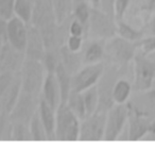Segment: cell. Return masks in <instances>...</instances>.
Instances as JSON below:
<instances>
[{
	"label": "cell",
	"instance_id": "obj_11",
	"mask_svg": "<svg viewBox=\"0 0 155 150\" xmlns=\"http://www.w3.org/2000/svg\"><path fill=\"white\" fill-rule=\"evenodd\" d=\"M25 52L18 51L9 43H5L0 49V65L5 71L19 73L25 62Z\"/></svg>",
	"mask_w": 155,
	"mask_h": 150
},
{
	"label": "cell",
	"instance_id": "obj_3",
	"mask_svg": "<svg viewBox=\"0 0 155 150\" xmlns=\"http://www.w3.org/2000/svg\"><path fill=\"white\" fill-rule=\"evenodd\" d=\"M55 137L58 141H77L80 134V118L66 103H61L55 111Z\"/></svg>",
	"mask_w": 155,
	"mask_h": 150
},
{
	"label": "cell",
	"instance_id": "obj_23",
	"mask_svg": "<svg viewBox=\"0 0 155 150\" xmlns=\"http://www.w3.org/2000/svg\"><path fill=\"white\" fill-rule=\"evenodd\" d=\"M131 93V84L124 79H119L116 81L113 90V99L115 104H123L127 100Z\"/></svg>",
	"mask_w": 155,
	"mask_h": 150
},
{
	"label": "cell",
	"instance_id": "obj_34",
	"mask_svg": "<svg viewBox=\"0 0 155 150\" xmlns=\"http://www.w3.org/2000/svg\"><path fill=\"white\" fill-rule=\"evenodd\" d=\"M113 5H114V0H101L100 2V9L103 10L107 14H110L112 17H114L113 13Z\"/></svg>",
	"mask_w": 155,
	"mask_h": 150
},
{
	"label": "cell",
	"instance_id": "obj_16",
	"mask_svg": "<svg viewBox=\"0 0 155 150\" xmlns=\"http://www.w3.org/2000/svg\"><path fill=\"white\" fill-rule=\"evenodd\" d=\"M20 94H21V79H20V73H17L13 82L0 96V104L2 107L3 111L9 114L15 105L16 101L18 100Z\"/></svg>",
	"mask_w": 155,
	"mask_h": 150
},
{
	"label": "cell",
	"instance_id": "obj_15",
	"mask_svg": "<svg viewBox=\"0 0 155 150\" xmlns=\"http://www.w3.org/2000/svg\"><path fill=\"white\" fill-rule=\"evenodd\" d=\"M55 111L51 105H49L41 97H39V105H38V114L41 119L44 127L47 132L48 141H56L55 137V120L56 114Z\"/></svg>",
	"mask_w": 155,
	"mask_h": 150
},
{
	"label": "cell",
	"instance_id": "obj_1",
	"mask_svg": "<svg viewBox=\"0 0 155 150\" xmlns=\"http://www.w3.org/2000/svg\"><path fill=\"white\" fill-rule=\"evenodd\" d=\"M117 26L114 17L100 8L91 7V15L86 26L85 39H110L116 35Z\"/></svg>",
	"mask_w": 155,
	"mask_h": 150
},
{
	"label": "cell",
	"instance_id": "obj_22",
	"mask_svg": "<svg viewBox=\"0 0 155 150\" xmlns=\"http://www.w3.org/2000/svg\"><path fill=\"white\" fill-rule=\"evenodd\" d=\"M82 95L84 99L85 109H86V115L89 116L96 113L98 110V105H99V94H98L97 84L82 92Z\"/></svg>",
	"mask_w": 155,
	"mask_h": 150
},
{
	"label": "cell",
	"instance_id": "obj_5",
	"mask_svg": "<svg viewBox=\"0 0 155 150\" xmlns=\"http://www.w3.org/2000/svg\"><path fill=\"white\" fill-rule=\"evenodd\" d=\"M104 67V62L84 65L71 78V90L82 93L87 88L96 85L103 73Z\"/></svg>",
	"mask_w": 155,
	"mask_h": 150
},
{
	"label": "cell",
	"instance_id": "obj_24",
	"mask_svg": "<svg viewBox=\"0 0 155 150\" xmlns=\"http://www.w3.org/2000/svg\"><path fill=\"white\" fill-rule=\"evenodd\" d=\"M33 3L31 0H15L14 14L26 24L30 25L33 13Z\"/></svg>",
	"mask_w": 155,
	"mask_h": 150
},
{
	"label": "cell",
	"instance_id": "obj_29",
	"mask_svg": "<svg viewBox=\"0 0 155 150\" xmlns=\"http://www.w3.org/2000/svg\"><path fill=\"white\" fill-rule=\"evenodd\" d=\"M15 0H0V19L10 20L15 16L14 14Z\"/></svg>",
	"mask_w": 155,
	"mask_h": 150
},
{
	"label": "cell",
	"instance_id": "obj_21",
	"mask_svg": "<svg viewBox=\"0 0 155 150\" xmlns=\"http://www.w3.org/2000/svg\"><path fill=\"white\" fill-rule=\"evenodd\" d=\"M93 5H91L88 0H74L72 8V17L82 22L85 27L91 15V10Z\"/></svg>",
	"mask_w": 155,
	"mask_h": 150
},
{
	"label": "cell",
	"instance_id": "obj_4",
	"mask_svg": "<svg viewBox=\"0 0 155 150\" xmlns=\"http://www.w3.org/2000/svg\"><path fill=\"white\" fill-rule=\"evenodd\" d=\"M106 124V113L96 112L85 117L80 122L79 141H100L104 139Z\"/></svg>",
	"mask_w": 155,
	"mask_h": 150
},
{
	"label": "cell",
	"instance_id": "obj_2",
	"mask_svg": "<svg viewBox=\"0 0 155 150\" xmlns=\"http://www.w3.org/2000/svg\"><path fill=\"white\" fill-rule=\"evenodd\" d=\"M19 73L21 79V92L33 96H41L47 76V70L43 62L26 58Z\"/></svg>",
	"mask_w": 155,
	"mask_h": 150
},
{
	"label": "cell",
	"instance_id": "obj_9",
	"mask_svg": "<svg viewBox=\"0 0 155 150\" xmlns=\"http://www.w3.org/2000/svg\"><path fill=\"white\" fill-rule=\"evenodd\" d=\"M131 43L122 37L113 36L104 45V60L106 62H124L131 56Z\"/></svg>",
	"mask_w": 155,
	"mask_h": 150
},
{
	"label": "cell",
	"instance_id": "obj_27",
	"mask_svg": "<svg viewBox=\"0 0 155 150\" xmlns=\"http://www.w3.org/2000/svg\"><path fill=\"white\" fill-rule=\"evenodd\" d=\"M12 141H33L29 124L12 121Z\"/></svg>",
	"mask_w": 155,
	"mask_h": 150
},
{
	"label": "cell",
	"instance_id": "obj_37",
	"mask_svg": "<svg viewBox=\"0 0 155 150\" xmlns=\"http://www.w3.org/2000/svg\"><path fill=\"white\" fill-rule=\"evenodd\" d=\"M31 1H32V2H34V1H35V0H31Z\"/></svg>",
	"mask_w": 155,
	"mask_h": 150
},
{
	"label": "cell",
	"instance_id": "obj_25",
	"mask_svg": "<svg viewBox=\"0 0 155 150\" xmlns=\"http://www.w3.org/2000/svg\"><path fill=\"white\" fill-rule=\"evenodd\" d=\"M41 62H43L47 73H54L58 65L62 63V59H61V47L46 49L45 56H44Z\"/></svg>",
	"mask_w": 155,
	"mask_h": 150
},
{
	"label": "cell",
	"instance_id": "obj_17",
	"mask_svg": "<svg viewBox=\"0 0 155 150\" xmlns=\"http://www.w3.org/2000/svg\"><path fill=\"white\" fill-rule=\"evenodd\" d=\"M61 59L63 66L71 76L78 73L84 66L81 51H72L67 47V45H63L61 47Z\"/></svg>",
	"mask_w": 155,
	"mask_h": 150
},
{
	"label": "cell",
	"instance_id": "obj_32",
	"mask_svg": "<svg viewBox=\"0 0 155 150\" xmlns=\"http://www.w3.org/2000/svg\"><path fill=\"white\" fill-rule=\"evenodd\" d=\"M84 36H75V35H69L65 45L72 51H81L84 44Z\"/></svg>",
	"mask_w": 155,
	"mask_h": 150
},
{
	"label": "cell",
	"instance_id": "obj_20",
	"mask_svg": "<svg viewBox=\"0 0 155 150\" xmlns=\"http://www.w3.org/2000/svg\"><path fill=\"white\" fill-rule=\"evenodd\" d=\"M66 104L69 107V109L80 118V120L84 119L86 117V109H85L84 99L81 92H75L71 90L69 97L66 101Z\"/></svg>",
	"mask_w": 155,
	"mask_h": 150
},
{
	"label": "cell",
	"instance_id": "obj_14",
	"mask_svg": "<svg viewBox=\"0 0 155 150\" xmlns=\"http://www.w3.org/2000/svg\"><path fill=\"white\" fill-rule=\"evenodd\" d=\"M104 45L103 41L86 39L81 49L84 65L102 62L104 60Z\"/></svg>",
	"mask_w": 155,
	"mask_h": 150
},
{
	"label": "cell",
	"instance_id": "obj_18",
	"mask_svg": "<svg viewBox=\"0 0 155 150\" xmlns=\"http://www.w3.org/2000/svg\"><path fill=\"white\" fill-rule=\"evenodd\" d=\"M54 73H55L56 80H58V86H60L61 90L62 103H66L67 99L69 97V94L72 90H71V78H72V76L67 71V69L63 66L62 63L58 66Z\"/></svg>",
	"mask_w": 155,
	"mask_h": 150
},
{
	"label": "cell",
	"instance_id": "obj_31",
	"mask_svg": "<svg viewBox=\"0 0 155 150\" xmlns=\"http://www.w3.org/2000/svg\"><path fill=\"white\" fill-rule=\"evenodd\" d=\"M69 35L75 36H85L86 35V27L75 18H71L69 24Z\"/></svg>",
	"mask_w": 155,
	"mask_h": 150
},
{
	"label": "cell",
	"instance_id": "obj_10",
	"mask_svg": "<svg viewBox=\"0 0 155 150\" xmlns=\"http://www.w3.org/2000/svg\"><path fill=\"white\" fill-rule=\"evenodd\" d=\"M28 26L16 16L8 20V43L18 51L25 52L26 50Z\"/></svg>",
	"mask_w": 155,
	"mask_h": 150
},
{
	"label": "cell",
	"instance_id": "obj_12",
	"mask_svg": "<svg viewBox=\"0 0 155 150\" xmlns=\"http://www.w3.org/2000/svg\"><path fill=\"white\" fill-rule=\"evenodd\" d=\"M46 47L44 43L43 36L37 28L32 25L28 26V37H27V45L25 50V56L28 59L41 61L45 56Z\"/></svg>",
	"mask_w": 155,
	"mask_h": 150
},
{
	"label": "cell",
	"instance_id": "obj_8",
	"mask_svg": "<svg viewBox=\"0 0 155 150\" xmlns=\"http://www.w3.org/2000/svg\"><path fill=\"white\" fill-rule=\"evenodd\" d=\"M58 24L52 8L51 0H35L33 3V13L30 25L43 30Z\"/></svg>",
	"mask_w": 155,
	"mask_h": 150
},
{
	"label": "cell",
	"instance_id": "obj_33",
	"mask_svg": "<svg viewBox=\"0 0 155 150\" xmlns=\"http://www.w3.org/2000/svg\"><path fill=\"white\" fill-rule=\"evenodd\" d=\"M139 46L144 53H149V52L155 50V36L148 37V39L141 41Z\"/></svg>",
	"mask_w": 155,
	"mask_h": 150
},
{
	"label": "cell",
	"instance_id": "obj_7",
	"mask_svg": "<svg viewBox=\"0 0 155 150\" xmlns=\"http://www.w3.org/2000/svg\"><path fill=\"white\" fill-rule=\"evenodd\" d=\"M127 117V110L123 104H114L106 113V124L104 139L106 141H114L118 139L119 134L124 127Z\"/></svg>",
	"mask_w": 155,
	"mask_h": 150
},
{
	"label": "cell",
	"instance_id": "obj_35",
	"mask_svg": "<svg viewBox=\"0 0 155 150\" xmlns=\"http://www.w3.org/2000/svg\"><path fill=\"white\" fill-rule=\"evenodd\" d=\"M91 5L95 8H100V2H101V0H88Z\"/></svg>",
	"mask_w": 155,
	"mask_h": 150
},
{
	"label": "cell",
	"instance_id": "obj_26",
	"mask_svg": "<svg viewBox=\"0 0 155 150\" xmlns=\"http://www.w3.org/2000/svg\"><path fill=\"white\" fill-rule=\"evenodd\" d=\"M29 127H30L33 141H48L47 132H46V129L41 122V117H39L38 110L32 117Z\"/></svg>",
	"mask_w": 155,
	"mask_h": 150
},
{
	"label": "cell",
	"instance_id": "obj_30",
	"mask_svg": "<svg viewBox=\"0 0 155 150\" xmlns=\"http://www.w3.org/2000/svg\"><path fill=\"white\" fill-rule=\"evenodd\" d=\"M131 0H114L113 5V13H114V19L116 22L122 20L125 15V12L130 5Z\"/></svg>",
	"mask_w": 155,
	"mask_h": 150
},
{
	"label": "cell",
	"instance_id": "obj_19",
	"mask_svg": "<svg viewBox=\"0 0 155 150\" xmlns=\"http://www.w3.org/2000/svg\"><path fill=\"white\" fill-rule=\"evenodd\" d=\"M73 2L74 0H51L58 24L65 22L67 18L72 16Z\"/></svg>",
	"mask_w": 155,
	"mask_h": 150
},
{
	"label": "cell",
	"instance_id": "obj_28",
	"mask_svg": "<svg viewBox=\"0 0 155 150\" xmlns=\"http://www.w3.org/2000/svg\"><path fill=\"white\" fill-rule=\"evenodd\" d=\"M116 26H117L116 35L127 39L129 42H135L137 39H139L140 36H141V33L138 32L135 29H133L127 24H125L123 20L116 22Z\"/></svg>",
	"mask_w": 155,
	"mask_h": 150
},
{
	"label": "cell",
	"instance_id": "obj_6",
	"mask_svg": "<svg viewBox=\"0 0 155 150\" xmlns=\"http://www.w3.org/2000/svg\"><path fill=\"white\" fill-rule=\"evenodd\" d=\"M39 97L21 92L15 105L9 113L10 119L13 122L30 124L31 119L38 110Z\"/></svg>",
	"mask_w": 155,
	"mask_h": 150
},
{
	"label": "cell",
	"instance_id": "obj_13",
	"mask_svg": "<svg viewBox=\"0 0 155 150\" xmlns=\"http://www.w3.org/2000/svg\"><path fill=\"white\" fill-rule=\"evenodd\" d=\"M41 97L54 110L58 109V105L62 103L61 90L54 73H47L43 88H41Z\"/></svg>",
	"mask_w": 155,
	"mask_h": 150
},
{
	"label": "cell",
	"instance_id": "obj_36",
	"mask_svg": "<svg viewBox=\"0 0 155 150\" xmlns=\"http://www.w3.org/2000/svg\"><path fill=\"white\" fill-rule=\"evenodd\" d=\"M3 44H5V43H3V42H2V39H0V49H1V47H2Z\"/></svg>",
	"mask_w": 155,
	"mask_h": 150
}]
</instances>
